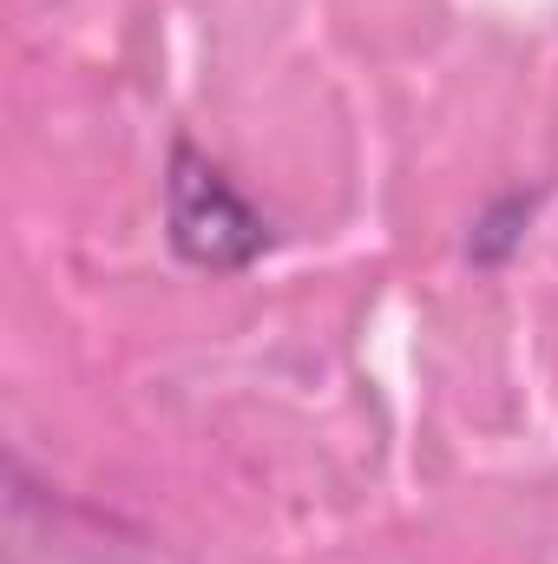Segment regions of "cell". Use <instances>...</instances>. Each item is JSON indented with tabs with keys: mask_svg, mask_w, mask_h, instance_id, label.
<instances>
[{
	"mask_svg": "<svg viewBox=\"0 0 558 564\" xmlns=\"http://www.w3.org/2000/svg\"><path fill=\"white\" fill-rule=\"evenodd\" d=\"M164 230L171 250L197 270H244L270 230L264 217L237 197V184L197 151V144H171V177H164Z\"/></svg>",
	"mask_w": 558,
	"mask_h": 564,
	"instance_id": "obj_1",
	"label": "cell"
},
{
	"mask_svg": "<svg viewBox=\"0 0 558 564\" xmlns=\"http://www.w3.org/2000/svg\"><path fill=\"white\" fill-rule=\"evenodd\" d=\"M526 210H533L526 197H506V204H493V210L480 217L473 243H466V250H473V263H506V257H513V243H519V230H513V224H526Z\"/></svg>",
	"mask_w": 558,
	"mask_h": 564,
	"instance_id": "obj_2",
	"label": "cell"
}]
</instances>
